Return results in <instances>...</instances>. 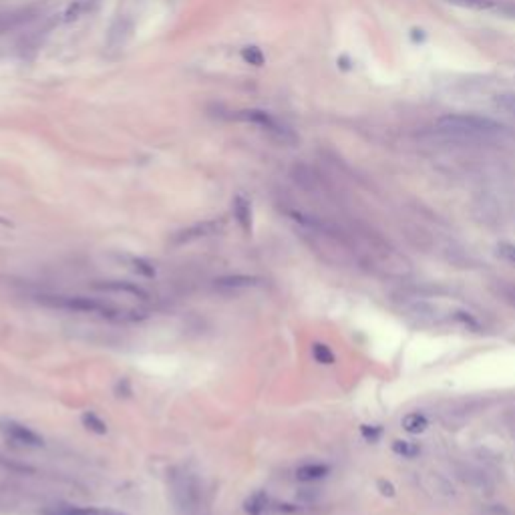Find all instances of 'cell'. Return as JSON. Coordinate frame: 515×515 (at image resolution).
I'll return each instance as SVG.
<instances>
[{"mask_svg": "<svg viewBox=\"0 0 515 515\" xmlns=\"http://www.w3.org/2000/svg\"><path fill=\"white\" fill-rule=\"evenodd\" d=\"M435 127L441 133L457 137V139H467V141H477V139H487L495 137L505 131L499 121L485 117V115H475V113H447L441 115L435 121Z\"/></svg>", "mask_w": 515, "mask_h": 515, "instance_id": "cell-2", "label": "cell"}, {"mask_svg": "<svg viewBox=\"0 0 515 515\" xmlns=\"http://www.w3.org/2000/svg\"><path fill=\"white\" fill-rule=\"evenodd\" d=\"M495 107H499L502 111H507L515 115V93H502V95H495L493 99Z\"/></svg>", "mask_w": 515, "mask_h": 515, "instance_id": "cell-25", "label": "cell"}, {"mask_svg": "<svg viewBox=\"0 0 515 515\" xmlns=\"http://www.w3.org/2000/svg\"><path fill=\"white\" fill-rule=\"evenodd\" d=\"M379 487H381V493H383V495H389V497H391V495L395 493V487H393L391 483H384V481H379Z\"/></svg>", "mask_w": 515, "mask_h": 515, "instance_id": "cell-28", "label": "cell"}, {"mask_svg": "<svg viewBox=\"0 0 515 515\" xmlns=\"http://www.w3.org/2000/svg\"><path fill=\"white\" fill-rule=\"evenodd\" d=\"M89 6H91V0H71L59 13L53 14L51 27H61V25H69V23L79 20L81 16L89 11Z\"/></svg>", "mask_w": 515, "mask_h": 515, "instance_id": "cell-11", "label": "cell"}, {"mask_svg": "<svg viewBox=\"0 0 515 515\" xmlns=\"http://www.w3.org/2000/svg\"><path fill=\"white\" fill-rule=\"evenodd\" d=\"M234 215H236V222L239 227L244 230V234H250L251 232V206L248 199L244 196H238L234 199Z\"/></svg>", "mask_w": 515, "mask_h": 515, "instance_id": "cell-16", "label": "cell"}, {"mask_svg": "<svg viewBox=\"0 0 515 515\" xmlns=\"http://www.w3.org/2000/svg\"><path fill=\"white\" fill-rule=\"evenodd\" d=\"M312 357H314V360L320 362V365H334V360H336V358H334V353H332L326 344L322 343H316L312 346Z\"/></svg>", "mask_w": 515, "mask_h": 515, "instance_id": "cell-23", "label": "cell"}, {"mask_svg": "<svg viewBox=\"0 0 515 515\" xmlns=\"http://www.w3.org/2000/svg\"><path fill=\"white\" fill-rule=\"evenodd\" d=\"M83 425L93 431V433H97V435H105L107 433V423L99 417V415H95V413H85L83 415Z\"/></svg>", "mask_w": 515, "mask_h": 515, "instance_id": "cell-21", "label": "cell"}, {"mask_svg": "<svg viewBox=\"0 0 515 515\" xmlns=\"http://www.w3.org/2000/svg\"><path fill=\"white\" fill-rule=\"evenodd\" d=\"M401 427L409 435H421V433L427 431V427H429V419L425 417V413H421V410H413V413H407L401 419Z\"/></svg>", "mask_w": 515, "mask_h": 515, "instance_id": "cell-14", "label": "cell"}, {"mask_svg": "<svg viewBox=\"0 0 515 515\" xmlns=\"http://www.w3.org/2000/svg\"><path fill=\"white\" fill-rule=\"evenodd\" d=\"M127 262L131 266L133 272H137L139 276L155 278V268L149 264L147 260H143V258H135V256H131V258H127Z\"/></svg>", "mask_w": 515, "mask_h": 515, "instance_id": "cell-22", "label": "cell"}, {"mask_svg": "<svg viewBox=\"0 0 515 515\" xmlns=\"http://www.w3.org/2000/svg\"><path fill=\"white\" fill-rule=\"evenodd\" d=\"M421 487L437 502H451L457 497V489L449 477L439 471H425L421 473Z\"/></svg>", "mask_w": 515, "mask_h": 515, "instance_id": "cell-7", "label": "cell"}, {"mask_svg": "<svg viewBox=\"0 0 515 515\" xmlns=\"http://www.w3.org/2000/svg\"><path fill=\"white\" fill-rule=\"evenodd\" d=\"M170 495L179 515H203L206 495L199 479L182 467H173L167 473Z\"/></svg>", "mask_w": 515, "mask_h": 515, "instance_id": "cell-3", "label": "cell"}, {"mask_svg": "<svg viewBox=\"0 0 515 515\" xmlns=\"http://www.w3.org/2000/svg\"><path fill=\"white\" fill-rule=\"evenodd\" d=\"M451 4L469 11H491L497 6V0H449Z\"/></svg>", "mask_w": 515, "mask_h": 515, "instance_id": "cell-20", "label": "cell"}, {"mask_svg": "<svg viewBox=\"0 0 515 515\" xmlns=\"http://www.w3.org/2000/svg\"><path fill=\"white\" fill-rule=\"evenodd\" d=\"M453 471H455V475L457 479L461 481L463 485H467L469 489H473V491H489V489L493 487V481H491V477L481 469V467H477V465H471V463H455L453 465Z\"/></svg>", "mask_w": 515, "mask_h": 515, "instance_id": "cell-8", "label": "cell"}, {"mask_svg": "<svg viewBox=\"0 0 515 515\" xmlns=\"http://www.w3.org/2000/svg\"><path fill=\"white\" fill-rule=\"evenodd\" d=\"M42 515H125L115 509L107 507H54L51 511H45Z\"/></svg>", "mask_w": 515, "mask_h": 515, "instance_id": "cell-15", "label": "cell"}, {"mask_svg": "<svg viewBox=\"0 0 515 515\" xmlns=\"http://www.w3.org/2000/svg\"><path fill=\"white\" fill-rule=\"evenodd\" d=\"M224 227H225L224 218H220V220H206V222L187 225L184 230L175 232L172 236V239H170V244H172V246H185V244H191V242H198V239L212 238V236L222 234Z\"/></svg>", "mask_w": 515, "mask_h": 515, "instance_id": "cell-6", "label": "cell"}, {"mask_svg": "<svg viewBox=\"0 0 515 515\" xmlns=\"http://www.w3.org/2000/svg\"><path fill=\"white\" fill-rule=\"evenodd\" d=\"M493 290L497 292V294L502 296L505 302L511 304V306H515V284H514V282H507V280H499V282H495Z\"/></svg>", "mask_w": 515, "mask_h": 515, "instance_id": "cell-24", "label": "cell"}, {"mask_svg": "<svg viewBox=\"0 0 515 515\" xmlns=\"http://www.w3.org/2000/svg\"><path fill=\"white\" fill-rule=\"evenodd\" d=\"M270 505V499L266 495L264 491H256L254 495H250L246 503H244V509L248 515H264L266 509Z\"/></svg>", "mask_w": 515, "mask_h": 515, "instance_id": "cell-17", "label": "cell"}, {"mask_svg": "<svg viewBox=\"0 0 515 515\" xmlns=\"http://www.w3.org/2000/svg\"><path fill=\"white\" fill-rule=\"evenodd\" d=\"M42 306L57 308V310H66V312H77V314H87V316L105 318V320H137L135 312L119 308L115 304L99 300V298H89V296H65V294H42L37 296Z\"/></svg>", "mask_w": 515, "mask_h": 515, "instance_id": "cell-1", "label": "cell"}, {"mask_svg": "<svg viewBox=\"0 0 515 515\" xmlns=\"http://www.w3.org/2000/svg\"><path fill=\"white\" fill-rule=\"evenodd\" d=\"M398 304L407 316L415 318L421 324H439L443 320L441 308L431 300H427L421 292L403 290L398 294Z\"/></svg>", "mask_w": 515, "mask_h": 515, "instance_id": "cell-5", "label": "cell"}, {"mask_svg": "<svg viewBox=\"0 0 515 515\" xmlns=\"http://www.w3.org/2000/svg\"><path fill=\"white\" fill-rule=\"evenodd\" d=\"M0 429H2V433L8 437L11 441L18 443V445H23V447H32V449H37V447H42V445H45V441H42V437H40L39 433H35L32 429H28L25 425L16 423V421H4V423H0Z\"/></svg>", "mask_w": 515, "mask_h": 515, "instance_id": "cell-9", "label": "cell"}, {"mask_svg": "<svg viewBox=\"0 0 515 515\" xmlns=\"http://www.w3.org/2000/svg\"><path fill=\"white\" fill-rule=\"evenodd\" d=\"M497 256L503 258L505 262H509V264L515 266V244H509V242H502L499 246H497Z\"/></svg>", "mask_w": 515, "mask_h": 515, "instance_id": "cell-27", "label": "cell"}, {"mask_svg": "<svg viewBox=\"0 0 515 515\" xmlns=\"http://www.w3.org/2000/svg\"><path fill=\"white\" fill-rule=\"evenodd\" d=\"M328 473H331V467L324 465V463H304L296 469V479L304 481V483H310V481L324 479Z\"/></svg>", "mask_w": 515, "mask_h": 515, "instance_id": "cell-13", "label": "cell"}, {"mask_svg": "<svg viewBox=\"0 0 515 515\" xmlns=\"http://www.w3.org/2000/svg\"><path fill=\"white\" fill-rule=\"evenodd\" d=\"M242 57H244L246 63H250V65L254 66L264 65V53H262L258 47H246V49L242 51Z\"/></svg>", "mask_w": 515, "mask_h": 515, "instance_id": "cell-26", "label": "cell"}, {"mask_svg": "<svg viewBox=\"0 0 515 515\" xmlns=\"http://www.w3.org/2000/svg\"><path fill=\"white\" fill-rule=\"evenodd\" d=\"M262 284V278L258 276H244V274H236V276H224L215 280V288L218 290H246V288H256Z\"/></svg>", "mask_w": 515, "mask_h": 515, "instance_id": "cell-12", "label": "cell"}, {"mask_svg": "<svg viewBox=\"0 0 515 515\" xmlns=\"http://www.w3.org/2000/svg\"><path fill=\"white\" fill-rule=\"evenodd\" d=\"M407 238H409L410 244H413V246H417L419 250L429 251V250H433V248H437L435 239L431 238L429 234L421 232V230H410V234H407Z\"/></svg>", "mask_w": 515, "mask_h": 515, "instance_id": "cell-19", "label": "cell"}, {"mask_svg": "<svg viewBox=\"0 0 515 515\" xmlns=\"http://www.w3.org/2000/svg\"><path fill=\"white\" fill-rule=\"evenodd\" d=\"M236 119H242L246 121V123L256 125V127H260L262 131L268 133V137H270L272 141H276L280 146L294 147L298 143V135L292 131L286 123H282V121L276 119L274 115H270L268 111L246 109V111H239L238 115H236Z\"/></svg>", "mask_w": 515, "mask_h": 515, "instance_id": "cell-4", "label": "cell"}, {"mask_svg": "<svg viewBox=\"0 0 515 515\" xmlns=\"http://www.w3.org/2000/svg\"><path fill=\"white\" fill-rule=\"evenodd\" d=\"M93 288L99 292H109V294H125V296H131L137 300H147L149 298V292L135 284V282H127V280H99L93 284Z\"/></svg>", "mask_w": 515, "mask_h": 515, "instance_id": "cell-10", "label": "cell"}, {"mask_svg": "<svg viewBox=\"0 0 515 515\" xmlns=\"http://www.w3.org/2000/svg\"><path fill=\"white\" fill-rule=\"evenodd\" d=\"M391 449H393L395 455L405 457V459H413V457H417V455L421 453V447H419V445H415V443H410V441H401V439L393 441Z\"/></svg>", "mask_w": 515, "mask_h": 515, "instance_id": "cell-18", "label": "cell"}]
</instances>
